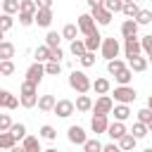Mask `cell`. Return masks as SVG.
Returning <instances> with one entry per match:
<instances>
[{"mask_svg": "<svg viewBox=\"0 0 152 152\" xmlns=\"http://www.w3.org/2000/svg\"><path fill=\"white\" fill-rule=\"evenodd\" d=\"M69 86H71V90H76L78 95H88L90 90H93V81L88 78V74L86 71H71L69 74Z\"/></svg>", "mask_w": 152, "mask_h": 152, "instance_id": "obj_1", "label": "cell"}, {"mask_svg": "<svg viewBox=\"0 0 152 152\" xmlns=\"http://www.w3.org/2000/svg\"><path fill=\"white\" fill-rule=\"evenodd\" d=\"M19 104H21L24 109L38 107V86L24 81V83H21V90H19Z\"/></svg>", "mask_w": 152, "mask_h": 152, "instance_id": "obj_2", "label": "cell"}, {"mask_svg": "<svg viewBox=\"0 0 152 152\" xmlns=\"http://www.w3.org/2000/svg\"><path fill=\"white\" fill-rule=\"evenodd\" d=\"M112 95H114L112 100H114L116 104H131V102H135V97H138V93H135L133 86H116Z\"/></svg>", "mask_w": 152, "mask_h": 152, "instance_id": "obj_3", "label": "cell"}, {"mask_svg": "<svg viewBox=\"0 0 152 152\" xmlns=\"http://www.w3.org/2000/svg\"><path fill=\"white\" fill-rule=\"evenodd\" d=\"M100 52H102V57L109 62V59H116L119 57V52H121V43L112 36V38H102V48H100Z\"/></svg>", "mask_w": 152, "mask_h": 152, "instance_id": "obj_4", "label": "cell"}, {"mask_svg": "<svg viewBox=\"0 0 152 152\" xmlns=\"http://www.w3.org/2000/svg\"><path fill=\"white\" fill-rule=\"evenodd\" d=\"M112 109H114L112 95H100L93 102V114H97V116H107V114H112Z\"/></svg>", "mask_w": 152, "mask_h": 152, "instance_id": "obj_5", "label": "cell"}, {"mask_svg": "<svg viewBox=\"0 0 152 152\" xmlns=\"http://www.w3.org/2000/svg\"><path fill=\"white\" fill-rule=\"evenodd\" d=\"M76 26H78V31H81L83 36H93V33H97V24H95V19H93L90 14H81L78 21H76Z\"/></svg>", "mask_w": 152, "mask_h": 152, "instance_id": "obj_6", "label": "cell"}, {"mask_svg": "<svg viewBox=\"0 0 152 152\" xmlns=\"http://www.w3.org/2000/svg\"><path fill=\"white\" fill-rule=\"evenodd\" d=\"M43 76H45V64H40V62H33V64L26 69V81L33 83V86H38V83L43 81Z\"/></svg>", "mask_w": 152, "mask_h": 152, "instance_id": "obj_7", "label": "cell"}, {"mask_svg": "<svg viewBox=\"0 0 152 152\" xmlns=\"http://www.w3.org/2000/svg\"><path fill=\"white\" fill-rule=\"evenodd\" d=\"M74 112H76V104H74L71 100H57V104H55V109H52V114H57L59 119H69Z\"/></svg>", "mask_w": 152, "mask_h": 152, "instance_id": "obj_8", "label": "cell"}, {"mask_svg": "<svg viewBox=\"0 0 152 152\" xmlns=\"http://www.w3.org/2000/svg\"><path fill=\"white\" fill-rule=\"evenodd\" d=\"M90 17L95 19V24H97V26H107V24L114 19V14H112V12H109L104 5H102V7H95V10H90Z\"/></svg>", "mask_w": 152, "mask_h": 152, "instance_id": "obj_9", "label": "cell"}, {"mask_svg": "<svg viewBox=\"0 0 152 152\" xmlns=\"http://www.w3.org/2000/svg\"><path fill=\"white\" fill-rule=\"evenodd\" d=\"M124 52H126V57L131 59V57H138V55H142V45H140V38L135 36V38H124Z\"/></svg>", "mask_w": 152, "mask_h": 152, "instance_id": "obj_10", "label": "cell"}, {"mask_svg": "<svg viewBox=\"0 0 152 152\" xmlns=\"http://www.w3.org/2000/svg\"><path fill=\"white\" fill-rule=\"evenodd\" d=\"M126 133H128V128H126L124 121H114V124H109V128H107V135L112 138V142H119Z\"/></svg>", "mask_w": 152, "mask_h": 152, "instance_id": "obj_11", "label": "cell"}, {"mask_svg": "<svg viewBox=\"0 0 152 152\" xmlns=\"http://www.w3.org/2000/svg\"><path fill=\"white\" fill-rule=\"evenodd\" d=\"M66 138H69V142H74V145H86V140H88V135H86V131L81 128V126H69V131H66Z\"/></svg>", "mask_w": 152, "mask_h": 152, "instance_id": "obj_12", "label": "cell"}, {"mask_svg": "<svg viewBox=\"0 0 152 152\" xmlns=\"http://www.w3.org/2000/svg\"><path fill=\"white\" fill-rule=\"evenodd\" d=\"M107 128H109V119L93 114V119H90V131H93L95 135H100V133H107Z\"/></svg>", "mask_w": 152, "mask_h": 152, "instance_id": "obj_13", "label": "cell"}, {"mask_svg": "<svg viewBox=\"0 0 152 152\" xmlns=\"http://www.w3.org/2000/svg\"><path fill=\"white\" fill-rule=\"evenodd\" d=\"M147 66H150V62H147V57H142V55H138V57H131V59H128V69H131V71H135V74H142Z\"/></svg>", "mask_w": 152, "mask_h": 152, "instance_id": "obj_14", "label": "cell"}, {"mask_svg": "<svg viewBox=\"0 0 152 152\" xmlns=\"http://www.w3.org/2000/svg\"><path fill=\"white\" fill-rule=\"evenodd\" d=\"M121 36H124V38H135V36H138V21H135V19H124V24H121Z\"/></svg>", "mask_w": 152, "mask_h": 152, "instance_id": "obj_15", "label": "cell"}, {"mask_svg": "<svg viewBox=\"0 0 152 152\" xmlns=\"http://www.w3.org/2000/svg\"><path fill=\"white\" fill-rule=\"evenodd\" d=\"M52 19H55V17H52V10H38V12H36V24H38L40 28H48V26L52 24Z\"/></svg>", "mask_w": 152, "mask_h": 152, "instance_id": "obj_16", "label": "cell"}, {"mask_svg": "<svg viewBox=\"0 0 152 152\" xmlns=\"http://www.w3.org/2000/svg\"><path fill=\"white\" fill-rule=\"evenodd\" d=\"M93 90L97 93V95H109L112 93V83H109V78H95L93 81Z\"/></svg>", "mask_w": 152, "mask_h": 152, "instance_id": "obj_17", "label": "cell"}, {"mask_svg": "<svg viewBox=\"0 0 152 152\" xmlns=\"http://www.w3.org/2000/svg\"><path fill=\"white\" fill-rule=\"evenodd\" d=\"M86 50L88 52H95V50H100L102 48V36H100V31L97 33H93V36H86Z\"/></svg>", "mask_w": 152, "mask_h": 152, "instance_id": "obj_18", "label": "cell"}, {"mask_svg": "<svg viewBox=\"0 0 152 152\" xmlns=\"http://www.w3.org/2000/svg\"><path fill=\"white\" fill-rule=\"evenodd\" d=\"M33 57H36V62L45 64V62H50V59H52V50H50L48 45H38V48L33 50Z\"/></svg>", "mask_w": 152, "mask_h": 152, "instance_id": "obj_19", "label": "cell"}, {"mask_svg": "<svg viewBox=\"0 0 152 152\" xmlns=\"http://www.w3.org/2000/svg\"><path fill=\"white\" fill-rule=\"evenodd\" d=\"M55 104H57L55 95H40V97H38V109H40V112H52Z\"/></svg>", "mask_w": 152, "mask_h": 152, "instance_id": "obj_20", "label": "cell"}, {"mask_svg": "<svg viewBox=\"0 0 152 152\" xmlns=\"http://www.w3.org/2000/svg\"><path fill=\"white\" fill-rule=\"evenodd\" d=\"M74 104H76V112H93V100H90V95H78Z\"/></svg>", "mask_w": 152, "mask_h": 152, "instance_id": "obj_21", "label": "cell"}, {"mask_svg": "<svg viewBox=\"0 0 152 152\" xmlns=\"http://www.w3.org/2000/svg\"><path fill=\"white\" fill-rule=\"evenodd\" d=\"M112 114H114V121H126L131 116V107L128 104H114Z\"/></svg>", "mask_w": 152, "mask_h": 152, "instance_id": "obj_22", "label": "cell"}, {"mask_svg": "<svg viewBox=\"0 0 152 152\" xmlns=\"http://www.w3.org/2000/svg\"><path fill=\"white\" fill-rule=\"evenodd\" d=\"M12 57H14V43L2 40V43H0V62H7V59H12Z\"/></svg>", "mask_w": 152, "mask_h": 152, "instance_id": "obj_23", "label": "cell"}, {"mask_svg": "<svg viewBox=\"0 0 152 152\" xmlns=\"http://www.w3.org/2000/svg\"><path fill=\"white\" fill-rule=\"evenodd\" d=\"M116 145L121 147V152H131V150H135V145H138V140H135V138H133L131 133H126V135H124V138H121V140H119Z\"/></svg>", "mask_w": 152, "mask_h": 152, "instance_id": "obj_24", "label": "cell"}, {"mask_svg": "<svg viewBox=\"0 0 152 152\" xmlns=\"http://www.w3.org/2000/svg\"><path fill=\"white\" fill-rule=\"evenodd\" d=\"M21 145H24L26 152H43V150H40V142H38L36 135H26V138L21 140Z\"/></svg>", "mask_w": 152, "mask_h": 152, "instance_id": "obj_25", "label": "cell"}, {"mask_svg": "<svg viewBox=\"0 0 152 152\" xmlns=\"http://www.w3.org/2000/svg\"><path fill=\"white\" fill-rule=\"evenodd\" d=\"M59 43H62V33H57V31H48V36H45V45H48L50 50H57Z\"/></svg>", "mask_w": 152, "mask_h": 152, "instance_id": "obj_26", "label": "cell"}, {"mask_svg": "<svg viewBox=\"0 0 152 152\" xmlns=\"http://www.w3.org/2000/svg\"><path fill=\"white\" fill-rule=\"evenodd\" d=\"M69 52H71L74 57H78V59H81V57H83V55H86L88 50H86V43L76 38V40H71V45H69Z\"/></svg>", "mask_w": 152, "mask_h": 152, "instance_id": "obj_27", "label": "cell"}, {"mask_svg": "<svg viewBox=\"0 0 152 152\" xmlns=\"http://www.w3.org/2000/svg\"><path fill=\"white\" fill-rule=\"evenodd\" d=\"M114 81H116L119 86H131V81H133V71L126 66V69H121V71L114 76Z\"/></svg>", "mask_w": 152, "mask_h": 152, "instance_id": "obj_28", "label": "cell"}, {"mask_svg": "<svg viewBox=\"0 0 152 152\" xmlns=\"http://www.w3.org/2000/svg\"><path fill=\"white\" fill-rule=\"evenodd\" d=\"M128 133H131V135H133L135 140H142L145 135H150V131H147V126H145V124H140V121H135V124H133V128H131Z\"/></svg>", "mask_w": 152, "mask_h": 152, "instance_id": "obj_29", "label": "cell"}, {"mask_svg": "<svg viewBox=\"0 0 152 152\" xmlns=\"http://www.w3.org/2000/svg\"><path fill=\"white\" fill-rule=\"evenodd\" d=\"M17 145V138L10 133V131H5V133H0V150H12Z\"/></svg>", "mask_w": 152, "mask_h": 152, "instance_id": "obj_30", "label": "cell"}, {"mask_svg": "<svg viewBox=\"0 0 152 152\" xmlns=\"http://www.w3.org/2000/svg\"><path fill=\"white\" fill-rule=\"evenodd\" d=\"M126 66H128V64H126L124 59H119V57H116V59H109V62H107V71H109L112 76H116V74H119L121 69H126Z\"/></svg>", "mask_w": 152, "mask_h": 152, "instance_id": "obj_31", "label": "cell"}, {"mask_svg": "<svg viewBox=\"0 0 152 152\" xmlns=\"http://www.w3.org/2000/svg\"><path fill=\"white\" fill-rule=\"evenodd\" d=\"M78 33H81V31H78V26H76V24H66V26L62 28V38H66L69 43H71V40H76V36H78Z\"/></svg>", "mask_w": 152, "mask_h": 152, "instance_id": "obj_32", "label": "cell"}, {"mask_svg": "<svg viewBox=\"0 0 152 152\" xmlns=\"http://www.w3.org/2000/svg\"><path fill=\"white\" fill-rule=\"evenodd\" d=\"M19 12L36 14V12H38V5H36V0H19Z\"/></svg>", "mask_w": 152, "mask_h": 152, "instance_id": "obj_33", "label": "cell"}, {"mask_svg": "<svg viewBox=\"0 0 152 152\" xmlns=\"http://www.w3.org/2000/svg\"><path fill=\"white\" fill-rule=\"evenodd\" d=\"M138 12H140V7H138L135 2H126V5H124V10H121V14H124L126 19H135V17H138Z\"/></svg>", "mask_w": 152, "mask_h": 152, "instance_id": "obj_34", "label": "cell"}, {"mask_svg": "<svg viewBox=\"0 0 152 152\" xmlns=\"http://www.w3.org/2000/svg\"><path fill=\"white\" fill-rule=\"evenodd\" d=\"M2 14H19V0H2Z\"/></svg>", "mask_w": 152, "mask_h": 152, "instance_id": "obj_35", "label": "cell"}, {"mask_svg": "<svg viewBox=\"0 0 152 152\" xmlns=\"http://www.w3.org/2000/svg\"><path fill=\"white\" fill-rule=\"evenodd\" d=\"M40 138L43 140H55L57 138V131H55V126H50V124H45V126H40Z\"/></svg>", "mask_w": 152, "mask_h": 152, "instance_id": "obj_36", "label": "cell"}, {"mask_svg": "<svg viewBox=\"0 0 152 152\" xmlns=\"http://www.w3.org/2000/svg\"><path fill=\"white\" fill-rule=\"evenodd\" d=\"M83 152H102V142L97 138H88L83 145Z\"/></svg>", "mask_w": 152, "mask_h": 152, "instance_id": "obj_37", "label": "cell"}, {"mask_svg": "<svg viewBox=\"0 0 152 152\" xmlns=\"http://www.w3.org/2000/svg\"><path fill=\"white\" fill-rule=\"evenodd\" d=\"M10 133L17 138V140H24L28 133H26V126L24 124H12V128H10Z\"/></svg>", "mask_w": 152, "mask_h": 152, "instance_id": "obj_38", "label": "cell"}, {"mask_svg": "<svg viewBox=\"0 0 152 152\" xmlns=\"http://www.w3.org/2000/svg\"><path fill=\"white\" fill-rule=\"evenodd\" d=\"M59 71H62V64L59 62H45V74L48 76H59Z\"/></svg>", "mask_w": 152, "mask_h": 152, "instance_id": "obj_39", "label": "cell"}, {"mask_svg": "<svg viewBox=\"0 0 152 152\" xmlns=\"http://www.w3.org/2000/svg\"><path fill=\"white\" fill-rule=\"evenodd\" d=\"M135 21H138V26H147V24L152 21V12H150V10H140L138 17H135Z\"/></svg>", "mask_w": 152, "mask_h": 152, "instance_id": "obj_40", "label": "cell"}, {"mask_svg": "<svg viewBox=\"0 0 152 152\" xmlns=\"http://www.w3.org/2000/svg\"><path fill=\"white\" fill-rule=\"evenodd\" d=\"M14 62L12 59H7V62H0V76H12L14 74Z\"/></svg>", "mask_w": 152, "mask_h": 152, "instance_id": "obj_41", "label": "cell"}, {"mask_svg": "<svg viewBox=\"0 0 152 152\" xmlns=\"http://www.w3.org/2000/svg\"><path fill=\"white\" fill-rule=\"evenodd\" d=\"M14 26V19H12V14H0V31H10Z\"/></svg>", "mask_w": 152, "mask_h": 152, "instance_id": "obj_42", "label": "cell"}, {"mask_svg": "<svg viewBox=\"0 0 152 152\" xmlns=\"http://www.w3.org/2000/svg\"><path fill=\"white\" fill-rule=\"evenodd\" d=\"M104 7L114 14V12H121L124 10V0H104Z\"/></svg>", "mask_w": 152, "mask_h": 152, "instance_id": "obj_43", "label": "cell"}, {"mask_svg": "<svg viewBox=\"0 0 152 152\" xmlns=\"http://www.w3.org/2000/svg\"><path fill=\"white\" fill-rule=\"evenodd\" d=\"M140 45H142V52L150 57V55H152V33L142 36V38H140Z\"/></svg>", "mask_w": 152, "mask_h": 152, "instance_id": "obj_44", "label": "cell"}, {"mask_svg": "<svg viewBox=\"0 0 152 152\" xmlns=\"http://www.w3.org/2000/svg\"><path fill=\"white\" fill-rule=\"evenodd\" d=\"M135 114H138V121H140V124H145V126H147V124H150V119H152V112H150L147 107H142V109H138Z\"/></svg>", "mask_w": 152, "mask_h": 152, "instance_id": "obj_45", "label": "cell"}, {"mask_svg": "<svg viewBox=\"0 0 152 152\" xmlns=\"http://www.w3.org/2000/svg\"><path fill=\"white\" fill-rule=\"evenodd\" d=\"M19 24H21V26H31V24H36V14L19 12Z\"/></svg>", "mask_w": 152, "mask_h": 152, "instance_id": "obj_46", "label": "cell"}, {"mask_svg": "<svg viewBox=\"0 0 152 152\" xmlns=\"http://www.w3.org/2000/svg\"><path fill=\"white\" fill-rule=\"evenodd\" d=\"M78 62H81V66H83V69L93 66V64H95V52H86V55H83V57H81Z\"/></svg>", "mask_w": 152, "mask_h": 152, "instance_id": "obj_47", "label": "cell"}, {"mask_svg": "<svg viewBox=\"0 0 152 152\" xmlns=\"http://www.w3.org/2000/svg\"><path fill=\"white\" fill-rule=\"evenodd\" d=\"M2 107H5V109H17V107H19V97H17V95H12V93H10V95H7V100H5V104H2Z\"/></svg>", "mask_w": 152, "mask_h": 152, "instance_id": "obj_48", "label": "cell"}, {"mask_svg": "<svg viewBox=\"0 0 152 152\" xmlns=\"http://www.w3.org/2000/svg\"><path fill=\"white\" fill-rule=\"evenodd\" d=\"M10 128H12L10 114H0V133H5V131H10Z\"/></svg>", "mask_w": 152, "mask_h": 152, "instance_id": "obj_49", "label": "cell"}, {"mask_svg": "<svg viewBox=\"0 0 152 152\" xmlns=\"http://www.w3.org/2000/svg\"><path fill=\"white\" fill-rule=\"evenodd\" d=\"M102 152H121V147L116 142H107V145H102Z\"/></svg>", "mask_w": 152, "mask_h": 152, "instance_id": "obj_50", "label": "cell"}, {"mask_svg": "<svg viewBox=\"0 0 152 152\" xmlns=\"http://www.w3.org/2000/svg\"><path fill=\"white\" fill-rule=\"evenodd\" d=\"M38 10H52V0H36Z\"/></svg>", "mask_w": 152, "mask_h": 152, "instance_id": "obj_51", "label": "cell"}, {"mask_svg": "<svg viewBox=\"0 0 152 152\" xmlns=\"http://www.w3.org/2000/svg\"><path fill=\"white\" fill-rule=\"evenodd\" d=\"M62 57H64V50H62V48L52 50V62H62Z\"/></svg>", "mask_w": 152, "mask_h": 152, "instance_id": "obj_52", "label": "cell"}, {"mask_svg": "<svg viewBox=\"0 0 152 152\" xmlns=\"http://www.w3.org/2000/svg\"><path fill=\"white\" fill-rule=\"evenodd\" d=\"M86 2H88V7H90V10H95V7H102V5H104V0H86Z\"/></svg>", "mask_w": 152, "mask_h": 152, "instance_id": "obj_53", "label": "cell"}, {"mask_svg": "<svg viewBox=\"0 0 152 152\" xmlns=\"http://www.w3.org/2000/svg\"><path fill=\"white\" fill-rule=\"evenodd\" d=\"M7 95H10V90H5V88H0V107L5 104V100H7Z\"/></svg>", "mask_w": 152, "mask_h": 152, "instance_id": "obj_54", "label": "cell"}, {"mask_svg": "<svg viewBox=\"0 0 152 152\" xmlns=\"http://www.w3.org/2000/svg\"><path fill=\"white\" fill-rule=\"evenodd\" d=\"M10 152H26V150H24V145H14Z\"/></svg>", "mask_w": 152, "mask_h": 152, "instance_id": "obj_55", "label": "cell"}, {"mask_svg": "<svg viewBox=\"0 0 152 152\" xmlns=\"http://www.w3.org/2000/svg\"><path fill=\"white\" fill-rule=\"evenodd\" d=\"M147 109H150V112H152V95H150V97H147Z\"/></svg>", "mask_w": 152, "mask_h": 152, "instance_id": "obj_56", "label": "cell"}, {"mask_svg": "<svg viewBox=\"0 0 152 152\" xmlns=\"http://www.w3.org/2000/svg\"><path fill=\"white\" fill-rule=\"evenodd\" d=\"M147 131H150V133H152V119H150V124H147Z\"/></svg>", "mask_w": 152, "mask_h": 152, "instance_id": "obj_57", "label": "cell"}, {"mask_svg": "<svg viewBox=\"0 0 152 152\" xmlns=\"http://www.w3.org/2000/svg\"><path fill=\"white\" fill-rule=\"evenodd\" d=\"M43 152H59V150H55V147H50V150H43Z\"/></svg>", "mask_w": 152, "mask_h": 152, "instance_id": "obj_58", "label": "cell"}, {"mask_svg": "<svg viewBox=\"0 0 152 152\" xmlns=\"http://www.w3.org/2000/svg\"><path fill=\"white\" fill-rule=\"evenodd\" d=\"M2 38H5V31H0V43H2Z\"/></svg>", "mask_w": 152, "mask_h": 152, "instance_id": "obj_59", "label": "cell"}, {"mask_svg": "<svg viewBox=\"0 0 152 152\" xmlns=\"http://www.w3.org/2000/svg\"><path fill=\"white\" fill-rule=\"evenodd\" d=\"M142 152H152V147H145V150H142Z\"/></svg>", "mask_w": 152, "mask_h": 152, "instance_id": "obj_60", "label": "cell"}, {"mask_svg": "<svg viewBox=\"0 0 152 152\" xmlns=\"http://www.w3.org/2000/svg\"><path fill=\"white\" fill-rule=\"evenodd\" d=\"M147 62H150V64H152V55H150V57H147Z\"/></svg>", "mask_w": 152, "mask_h": 152, "instance_id": "obj_61", "label": "cell"}, {"mask_svg": "<svg viewBox=\"0 0 152 152\" xmlns=\"http://www.w3.org/2000/svg\"><path fill=\"white\" fill-rule=\"evenodd\" d=\"M126 2H135V0H124V5H126Z\"/></svg>", "mask_w": 152, "mask_h": 152, "instance_id": "obj_62", "label": "cell"}, {"mask_svg": "<svg viewBox=\"0 0 152 152\" xmlns=\"http://www.w3.org/2000/svg\"><path fill=\"white\" fill-rule=\"evenodd\" d=\"M0 5H2V0H0Z\"/></svg>", "mask_w": 152, "mask_h": 152, "instance_id": "obj_63", "label": "cell"}, {"mask_svg": "<svg viewBox=\"0 0 152 152\" xmlns=\"http://www.w3.org/2000/svg\"><path fill=\"white\" fill-rule=\"evenodd\" d=\"M150 2H152V0H150Z\"/></svg>", "mask_w": 152, "mask_h": 152, "instance_id": "obj_64", "label": "cell"}]
</instances>
